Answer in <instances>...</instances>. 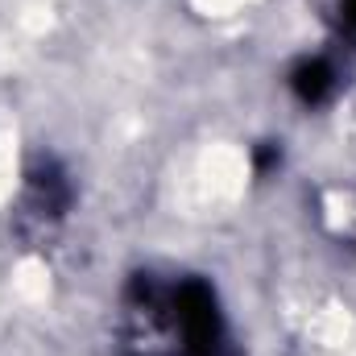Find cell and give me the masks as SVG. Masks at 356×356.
<instances>
[{"mask_svg":"<svg viewBox=\"0 0 356 356\" xmlns=\"http://www.w3.org/2000/svg\"><path fill=\"white\" fill-rule=\"evenodd\" d=\"M327 79H332V71H327L323 63H311V67H302V71H298L294 88H298L302 99H319V95L327 91Z\"/></svg>","mask_w":356,"mask_h":356,"instance_id":"cell-1","label":"cell"}]
</instances>
